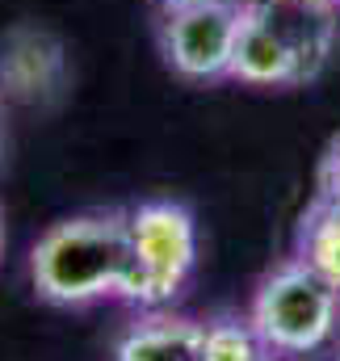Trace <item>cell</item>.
I'll return each mask as SVG.
<instances>
[{
	"label": "cell",
	"instance_id": "cell-1",
	"mask_svg": "<svg viewBox=\"0 0 340 361\" xmlns=\"http://www.w3.org/2000/svg\"><path fill=\"white\" fill-rule=\"evenodd\" d=\"M30 281L55 307H88L126 298L130 286V223L118 210L55 223L30 252Z\"/></svg>",
	"mask_w": 340,
	"mask_h": 361
},
{
	"label": "cell",
	"instance_id": "cell-2",
	"mask_svg": "<svg viewBox=\"0 0 340 361\" xmlns=\"http://www.w3.org/2000/svg\"><path fill=\"white\" fill-rule=\"evenodd\" d=\"M248 324L269 353H315L320 345L332 341L340 324V290L298 257L281 261L260 277Z\"/></svg>",
	"mask_w": 340,
	"mask_h": 361
},
{
	"label": "cell",
	"instance_id": "cell-3",
	"mask_svg": "<svg viewBox=\"0 0 340 361\" xmlns=\"http://www.w3.org/2000/svg\"><path fill=\"white\" fill-rule=\"evenodd\" d=\"M130 223V286L126 302L164 307L172 302L198 265V223L181 202H143L126 214Z\"/></svg>",
	"mask_w": 340,
	"mask_h": 361
},
{
	"label": "cell",
	"instance_id": "cell-4",
	"mask_svg": "<svg viewBox=\"0 0 340 361\" xmlns=\"http://www.w3.org/2000/svg\"><path fill=\"white\" fill-rule=\"evenodd\" d=\"M240 17H244V4H236V0H214V4L164 13V21H160L164 63L181 80H193V85L231 80Z\"/></svg>",
	"mask_w": 340,
	"mask_h": 361
},
{
	"label": "cell",
	"instance_id": "cell-5",
	"mask_svg": "<svg viewBox=\"0 0 340 361\" xmlns=\"http://www.w3.org/2000/svg\"><path fill=\"white\" fill-rule=\"evenodd\" d=\"M68 80V59L55 34L21 25L0 47V89L13 101H51Z\"/></svg>",
	"mask_w": 340,
	"mask_h": 361
},
{
	"label": "cell",
	"instance_id": "cell-6",
	"mask_svg": "<svg viewBox=\"0 0 340 361\" xmlns=\"http://www.w3.org/2000/svg\"><path fill=\"white\" fill-rule=\"evenodd\" d=\"M256 13L265 17V25L290 47V55L298 59L303 85L315 80L336 47V4H315V0H248Z\"/></svg>",
	"mask_w": 340,
	"mask_h": 361
},
{
	"label": "cell",
	"instance_id": "cell-7",
	"mask_svg": "<svg viewBox=\"0 0 340 361\" xmlns=\"http://www.w3.org/2000/svg\"><path fill=\"white\" fill-rule=\"evenodd\" d=\"M240 4H244V17H240V38H236V55H231V80L253 85V89L303 85L298 59L290 55V47L265 25V17L248 0H240Z\"/></svg>",
	"mask_w": 340,
	"mask_h": 361
},
{
	"label": "cell",
	"instance_id": "cell-8",
	"mask_svg": "<svg viewBox=\"0 0 340 361\" xmlns=\"http://www.w3.org/2000/svg\"><path fill=\"white\" fill-rule=\"evenodd\" d=\"M206 324L181 315H152L139 319L114 349V361H202Z\"/></svg>",
	"mask_w": 340,
	"mask_h": 361
},
{
	"label": "cell",
	"instance_id": "cell-9",
	"mask_svg": "<svg viewBox=\"0 0 340 361\" xmlns=\"http://www.w3.org/2000/svg\"><path fill=\"white\" fill-rule=\"evenodd\" d=\"M294 257L340 290V206L336 202H328V197L315 193V202L298 219Z\"/></svg>",
	"mask_w": 340,
	"mask_h": 361
},
{
	"label": "cell",
	"instance_id": "cell-10",
	"mask_svg": "<svg viewBox=\"0 0 340 361\" xmlns=\"http://www.w3.org/2000/svg\"><path fill=\"white\" fill-rule=\"evenodd\" d=\"M265 345L253 332V324L240 319H214L206 324V345H202V361H265Z\"/></svg>",
	"mask_w": 340,
	"mask_h": 361
},
{
	"label": "cell",
	"instance_id": "cell-11",
	"mask_svg": "<svg viewBox=\"0 0 340 361\" xmlns=\"http://www.w3.org/2000/svg\"><path fill=\"white\" fill-rule=\"evenodd\" d=\"M320 197L340 206V135L328 143V152L320 160Z\"/></svg>",
	"mask_w": 340,
	"mask_h": 361
},
{
	"label": "cell",
	"instance_id": "cell-12",
	"mask_svg": "<svg viewBox=\"0 0 340 361\" xmlns=\"http://www.w3.org/2000/svg\"><path fill=\"white\" fill-rule=\"evenodd\" d=\"M164 13H181V8H198V4H214V0H156Z\"/></svg>",
	"mask_w": 340,
	"mask_h": 361
},
{
	"label": "cell",
	"instance_id": "cell-13",
	"mask_svg": "<svg viewBox=\"0 0 340 361\" xmlns=\"http://www.w3.org/2000/svg\"><path fill=\"white\" fill-rule=\"evenodd\" d=\"M0 257H4V210H0Z\"/></svg>",
	"mask_w": 340,
	"mask_h": 361
},
{
	"label": "cell",
	"instance_id": "cell-14",
	"mask_svg": "<svg viewBox=\"0 0 340 361\" xmlns=\"http://www.w3.org/2000/svg\"><path fill=\"white\" fill-rule=\"evenodd\" d=\"M315 4H336V0H315Z\"/></svg>",
	"mask_w": 340,
	"mask_h": 361
},
{
	"label": "cell",
	"instance_id": "cell-15",
	"mask_svg": "<svg viewBox=\"0 0 340 361\" xmlns=\"http://www.w3.org/2000/svg\"><path fill=\"white\" fill-rule=\"evenodd\" d=\"M336 8H340V0H336Z\"/></svg>",
	"mask_w": 340,
	"mask_h": 361
}]
</instances>
